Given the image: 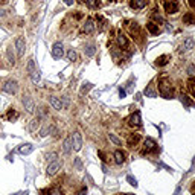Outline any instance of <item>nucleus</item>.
<instances>
[{"instance_id": "obj_47", "label": "nucleus", "mask_w": 195, "mask_h": 195, "mask_svg": "<svg viewBox=\"0 0 195 195\" xmlns=\"http://www.w3.org/2000/svg\"><path fill=\"white\" fill-rule=\"evenodd\" d=\"M3 15H5V11H3V9H0V17H3Z\"/></svg>"}, {"instance_id": "obj_43", "label": "nucleus", "mask_w": 195, "mask_h": 195, "mask_svg": "<svg viewBox=\"0 0 195 195\" xmlns=\"http://www.w3.org/2000/svg\"><path fill=\"white\" fill-rule=\"evenodd\" d=\"M119 95H120V98H125V95H127V92L120 88V90H119Z\"/></svg>"}, {"instance_id": "obj_25", "label": "nucleus", "mask_w": 195, "mask_h": 195, "mask_svg": "<svg viewBox=\"0 0 195 195\" xmlns=\"http://www.w3.org/2000/svg\"><path fill=\"white\" fill-rule=\"evenodd\" d=\"M130 32H131L133 35L139 37V35H140V31H139V25H137V23H131V26H130Z\"/></svg>"}, {"instance_id": "obj_15", "label": "nucleus", "mask_w": 195, "mask_h": 195, "mask_svg": "<svg viewBox=\"0 0 195 195\" xmlns=\"http://www.w3.org/2000/svg\"><path fill=\"white\" fill-rule=\"evenodd\" d=\"M49 104H50L55 110H63V104H61V101H60L58 98H55V96H49Z\"/></svg>"}, {"instance_id": "obj_9", "label": "nucleus", "mask_w": 195, "mask_h": 195, "mask_svg": "<svg viewBox=\"0 0 195 195\" xmlns=\"http://www.w3.org/2000/svg\"><path fill=\"white\" fill-rule=\"evenodd\" d=\"M60 168H61V163L57 162V160H53V162L47 166V175H55V174L58 172Z\"/></svg>"}, {"instance_id": "obj_17", "label": "nucleus", "mask_w": 195, "mask_h": 195, "mask_svg": "<svg viewBox=\"0 0 195 195\" xmlns=\"http://www.w3.org/2000/svg\"><path fill=\"white\" fill-rule=\"evenodd\" d=\"M195 41L194 38H191V37H188V38L183 41V44H181V50H191L192 47H194Z\"/></svg>"}, {"instance_id": "obj_16", "label": "nucleus", "mask_w": 195, "mask_h": 195, "mask_svg": "<svg viewBox=\"0 0 195 195\" xmlns=\"http://www.w3.org/2000/svg\"><path fill=\"white\" fill-rule=\"evenodd\" d=\"M130 6L133 9H143L146 6V0H131L130 2Z\"/></svg>"}, {"instance_id": "obj_48", "label": "nucleus", "mask_w": 195, "mask_h": 195, "mask_svg": "<svg viewBox=\"0 0 195 195\" xmlns=\"http://www.w3.org/2000/svg\"><path fill=\"white\" fill-rule=\"evenodd\" d=\"M17 195H28V192H25V194H23V192H20V194H17Z\"/></svg>"}, {"instance_id": "obj_42", "label": "nucleus", "mask_w": 195, "mask_h": 195, "mask_svg": "<svg viewBox=\"0 0 195 195\" xmlns=\"http://www.w3.org/2000/svg\"><path fill=\"white\" fill-rule=\"evenodd\" d=\"M180 192H181V186H177V189H175L174 195H180Z\"/></svg>"}, {"instance_id": "obj_38", "label": "nucleus", "mask_w": 195, "mask_h": 195, "mask_svg": "<svg viewBox=\"0 0 195 195\" xmlns=\"http://www.w3.org/2000/svg\"><path fill=\"white\" fill-rule=\"evenodd\" d=\"M55 158H57V153H50V154L47 156V160H49V162H53Z\"/></svg>"}, {"instance_id": "obj_37", "label": "nucleus", "mask_w": 195, "mask_h": 195, "mask_svg": "<svg viewBox=\"0 0 195 195\" xmlns=\"http://www.w3.org/2000/svg\"><path fill=\"white\" fill-rule=\"evenodd\" d=\"M188 73H189L191 76H194L195 75V67L194 66H189V67H188Z\"/></svg>"}, {"instance_id": "obj_7", "label": "nucleus", "mask_w": 195, "mask_h": 195, "mask_svg": "<svg viewBox=\"0 0 195 195\" xmlns=\"http://www.w3.org/2000/svg\"><path fill=\"white\" fill-rule=\"evenodd\" d=\"M15 49H17V55L23 57V53H25V38L23 37L15 38Z\"/></svg>"}, {"instance_id": "obj_24", "label": "nucleus", "mask_w": 195, "mask_h": 195, "mask_svg": "<svg viewBox=\"0 0 195 195\" xmlns=\"http://www.w3.org/2000/svg\"><path fill=\"white\" fill-rule=\"evenodd\" d=\"M168 60H169L168 55H162V57H158L156 60V64L160 66V67H162V66H166V64H168Z\"/></svg>"}, {"instance_id": "obj_10", "label": "nucleus", "mask_w": 195, "mask_h": 195, "mask_svg": "<svg viewBox=\"0 0 195 195\" xmlns=\"http://www.w3.org/2000/svg\"><path fill=\"white\" fill-rule=\"evenodd\" d=\"M143 153H150V151H154L156 150V142L151 139V137H148V139H145V142H143Z\"/></svg>"}, {"instance_id": "obj_35", "label": "nucleus", "mask_w": 195, "mask_h": 195, "mask_svg": "<svg viewBox=\"0 0 195 195\" xmlns=\"http://www.w3.org/2000/svg\"><path fill=\"white\" fill-rule=\"evenodd\" d=\"M181 102H183V104H185V105H186V107H189V105H191V104H192V102H191V101H189V99H188V96H185V95H183V96H181Z\"/></svg>"}, {"instance_id": "obj_3", "label": "nucleus", "mask_w": 195, "mask_h": 195, "mask_svg": "<svg viewBox=\"0 0 195 195\" xmlns=\"http://www.w3.org/2000/svg\"><path fill=\"white\" fill-rule=\"evenodd\" d=\"M52 57H53L55 60H60V58L64 57V47H63L61 43H55V44L52 46Z\"/></svg>"}, {"instance_id": "obj_20", "label": "nucleus", "mask_w": 195, "mask_h": 195, "mask_svg": "<svg viewBox=\"0 0 195 195\" xmlns=\"http://www.w3.org/2000/svg\"><path fill=\"white\" fill-rule=\"evenodd\" d=\"M115 162H116V165H122L123 162H125V154L122 153V151H115Z\"/></svg>"}, {"instance_id": "obj_31", "label": "nucleus", "mask_w": 195, "mask_h": 195, "mask_svg": "<svg viewBox=\"0 0 195 195\" xmlns=\"http://www.w3.org/2000/svg\"><path fill=\"white\" fill-rule=\"evenodd\" d=\"M6 117H8L9 120L17 119V117H18V113H17V111H14V110H9V111H8V115H6Z\"/></svg>"}, {"instance_id": "obj_19", "label": "nucleus", "mask_w": 195, "mask_h": 195, "mask_svg": "<svg viewBox=\"0 0 195 195\" xmlns=\"http://www.w3.org/2000/svg\"><path fill=\"white\" fill-rule=\"evenodd\" d=\"M63 151H64L66 154H69V153L72 151V137H67V139L64 140V143H63Z\"/></svg>"}, {"instance_id": "obj_8", "label": "nucleus", "mask_w": 195, "mask_h": 195, "mask_svg": "<svg viewBox=\"0 0 195 195\" xmlns=\"http://www.w3.org/2000/svg\"><path fill=\"white\" fill-rule=\"evenodd\" d=\"M128 122H130V125H131V127H140V125H142L140 113H139V111H136L134 115H131L130 119H128Z\"/></svg>"}, {"instance_id": "obj_29", "label": "nucleus", "mask_w": 195, "mask_h": 195, "mask_svg": "<svg viewBox=\"0 0 195 195\" xmlns=\"http://www.w3.org/2000/svg\"><path fill=\"white\" fill-rule=\"evenodd\" d=\"M67 58H69V61H75V60L78 58V55H76V52H75L73 49H70V50L67 52Z\"/></svg>"}, {"instance_id": "obj_13", "label": "nucleus", "mask_w": 195, "mask_h": 195, "mask_svg": "<svg viewBox=\"0 0 195 195\" xmlns=\"http://www.w3.org/2000/svg\"><path fill=\"white\" fill-rule=\"evenodd\" d=\"M139 140H140V134L134 133V134H130V136H128L127 143H128V146H134V145H137V143H139Z\"/></svg>"}, {"instance_id": "obj_12", "label": "nucleus", "mask_w": 195, "mask_h": 195, "mask_svg": "<svg viewBox=\"0 0 195 195\" xmlns=\"http://www.w3.org/2000/svg\"><path fill=\"white\" fill-rule=\"evenodd\" d=\"M34 151V146L31 145V143H23L20 148H18V153L21 154V156H28V154H31Z\"/></svg>"}, {"instance_id": "obj_50", "label": "nucleus", "mask_w": 195, "mask_h": 195, "mask_svg": "<svg viewBox=\"0 0 195 195\" xmlns=\"http://www.w3.org/2000/svg\"><path fill=\"white\" fill-rule=\"evenodd\" d=\"M125 195H133V194H125Z\"/></svg>"}, {"instance_id": "obj_11", "label": "nucleus", "mask_w": 195, "mask_h": 195, "mask_svg": "<svg viewBox=\"0 0 195 195\" xmlns=\"http://www.w3.org/2000/svg\"><path fill=\"white\" fill-rule=\"evenodd\" d=\"M82 31H84L85 34H92V32L95 31V21H93L92 18H87L85 23H84V26H82Z\"/></svg>"}, {"instance_id": "obj_49", "label": "nucleus", "mask_w": 195, "mask_h": 195, "mask_svg": "<svg viewBox=\"0 0 195 195\" xmlns=\"http://www.w3.org/2000/svg\"><path fill=\"white\" fill-rule=\"evenodd\" d=\"M192 95H194V96H195V90H192Z\"/></svg>"}, {"instance_id": "obj_46", "label": "nucleus", "mask_w": 195, "mask_h": 195, "mask_svg": "<svg viewBox=\"0 0 195 195\" xmlns=\"http://www.w3.org/2000/svg\"><path fill=\"white\" fill-rule=\"evenodd\" d=\"M78 195H87V189H82V191H81Z\"/></svg>"}, {"instance_id": "obj_2", "label": "nucleus", "mask_w": 195, "mask_h": 195, "mask_svg": "<svg viewBox=\"0 0 195 195\" xmlns=\"http://www.w3.org/2000/svg\"><path fill=\"white\" fill-rule=\"evenodd\" d=\"M2 88H3V92H5V93L14 95V93H17V88H18V82H17L15 79H8V81H5V82H3Z\"/></svg>"}, {"instance_id": "obj_41", "label": "nucleus", "mask_w": 195, "mask_h": 195, "mask_svg": "<svg viewBox=\"0 0 195 195\" xmlns=\"http://www.w3.org/2000/svg\"><path fill=\"white\" fill-rule=\"evenodd\" d=\"M49 195H61V192H60L58 189H53V191H50V192H49Z\"/></svg>"}, {"instance_id": "obj_21", "label": "nucleus", "mask_w": 195, "mask_h": 195, "mask_svg": "<svg viewBox=\"0 0 195 195\" xmlns=\"http://www.w3.org/2000/svg\"><path fill=\"white\" fill-rule=\"evenodd\" d=\"M183 21L186 23V25H195V14H185L183 15Z\"/></svg>"}, {"instance_id": "obj_4", "label": "nucleus", "mask_w": 195, "mask_h": 195, "mask_svg": "<svg viewBox=\"0 0 195 195\" xmlns=\"http://www.w3.org/2000/svg\"><path fill=\"white\" fill-rule=\"evenodd\" d=\"M72 146H73V150L75 151H79L81 148H82V136H81V133H73V136H72Z\"/></svg>"}, {"instance_id": "obj_33", "label": "nucleus", "mask_w": 195, "mask_h": 195, "mask_svg": "<svg viewBox=\"0 0 195 195\" xmlns=\"http://www.w3.org/2000/svg\"><path fill=\"white\" fill-rule=\"evenodd\" d=\"M31 79H32V82H34V84L40 82V73L37 72V70H35V72H34V73L31 75Z\"/></svg>"}, {"instance_id": "obj_6", "label": "nucleus", "mask_w": 195, "mask_h": 195, "mask_svg": "<svg viewBox=\"0 0 195 195\" xmlns=\"http://www.w3.org/2000/svg\"><path fill=\"white\" fill-rule=\"evenodd\" d=\"M165 9H166L168 14H175V12L178 11V3H177V0L166 2V3H165Z\"/></svg>"}, {"instance_id": "obj_1", "label": "nucleus", "mask_w": 195, "mask_h": 195, "mask_svg": "<svg viewBox=\"0 0 195 195\" xmlns=\"http://www.w3.org/2000/svg\"><path fill=\"white\" fill-rule=\"evenodd\" d=\"M158 92H160V95H162L163 98H166V99H169V98L172 96V87H171V84L168 82V79H160V82H158Z\"/></svg>"}, {"instance_id": "obj_27", "label": "nucleus", "mask_w": 195, "mask_h": 195, "mask_svg": "<svg viewBox=\"0 0 195 195\" xmlns=\"http://www.w3.org/2000/svg\"><path fill=\"white\" fill-rule=\"evenodd\" d=\"M108 139H110V140H111L115 145H117V146H120V145H122V140L117 137L116 134H111V133H110V134H108Z\"/></svg>"}, {"instance_id": "obj_32", "label": "nucleus", "mask_w": 195, "mask_h": 195, "mask_svg": "<svg viewBox=\"0 0 195 195\" xmlns=\"http://www.w3.org/2000/svg\"><path fill=\"white\" fill-rule=\"evenodd\" d=\"M146 96H150V98H156V92L151 88V87H148V88H145V92H143Z\"/></svg>"}, {"instance_id": "obj_40", "label": "nucleus", "mask_w": 195, "mask_h": 195, "mask_svg": "<svg viewBox=\"0 0 195 195\" xmlns=\"http://www.w3.org/2000/svg\"><path fill=\"white\" fill-rule=\"evenodd\" d=\"M75 166H76L78 169L82 168V163H81V160H79V158H75Z\"/></svg>"}, {"instance_id": "obj_36", "label": "nucleus", "mask_w": 195, "mask_h": 195, "mask_svg": "<svg viewBox=\"0 0 195 195\" xmlns=\"http://www.w3.org/2000/svg\"><path fill=\"white\" fill-rule=\"evenodd\" d=\"M8 60H9V63L14 66V63H15V61H14V55L11 53V49H8Z\"/></svg>"}, {"instance_id": "obj_39", "label": "nucleus", "mask_w": 195, "mask_h": 195, "mask_svg": "<svg viewBox=\"0 0 195 195\" xmlns=\"http://www.w3.org/2000/svg\"><path fill=\"white\" fill-rule=\"evenodd\" d=\"M47 131H49V128H47V127H44V128L41 130V134H40V136H41V137H44V136H47Z\"/></svg>"}, {"instance_id": "obj_45", "label": "nucleus", "mask_w": 195, "mask_h": 195, "mask_svg": "<svg viewBox=\"0 0 195 195\" xmlns=\"http://www.w3.org/2000/svg\"><path fill=\"white\" fill-rule=\"evenodd\" d=\"M189 5H191V6L195 9V0H189Z\"/></svg>"}, {"instance_id": "obj_14", "label": "nucleus", "mask_w": 195, "mask_h": 195, "mask_svg": "<svg viewBox=\"0 0 195 195\" xmlns=\"http://www.w3.org/2000/svg\"><path fill=\"white\" fill-rule=\"evenodd\" d=\"M116 41H117V44H119L120 47H123V49H127V47H128V40H127V37H125L122 32H117Z\"/></svg>"}, {"instance_id": "obj_18", "label": "nucleus", "mask_w": 195, "mask_h": 195, "mask_svg": "<svg viewBox=\"0 0 195 195\" xmlns=\"http://www.w3.org/2000/svg\"><path fill=\"white\" fill-rule=\"evenodd\" d=\"M146 29L153 34V35H157V34H160V29H158V26H157L156 23H153V21H150V23H146Z\"/></svg>"}, {"instance_id": "obj_28", "label": "nucleus", "mask_w": 195, "mask_h": 195, "mask_svg": "<svg viewBox=\"0 0 195 195\" xmlns=\"http://www.w3.org/2000/svg\"><path fill=\"white\" fill-rule=\"evenodd\" d=\"M93 88V84H90V82H84L82 84V88H81V95H85L88 90H92Z\"/></svg>"}, {"instance_id": "obj_34", "label": "nucleus", "mask_w": 195, "mask_h": 195, "mask_svg": "<svg viewBox=\"0 0 195 195\" xmlns=\"http://www.w3.org/2000/svg\"><path fill=\"white\" fill-rule=\"evenodd\" d=\"M127 180L130 181V185H131V186H134V188L137 186V180H136V178H133L131 175H128V177H127Z\"/></svg>"}, {"instance_id": "obj_23", "label": "nucleus", "mask_w": 195, "mask_h": 195, "mask_svg": "<svg viewBox=\"0 0 195 195\" xmlns=\"http://www.w3.org/2000/svg\"><path fill=\"white\" fill-rule=\"evenodd\" d=\"M26 72H28V75H32V73L35 72V61H34L32 58L28 61V66H26Z\"/></svg>"}, {"instance_id": "obj_26", "label": "nucleus", "mask_w": 195, "mask_h": 195, "mask_svg": "<svg viewBox=\"0 0 195 195\" xmlns=\"http://www.w3.org/2000/svg\"><path fill=\"white\" fill-rule=\"evenodd\" d=\"M38 125H40V119L38 117H35V119L31 120V123H29V130H31V131H35V130L38 128Z\"/></svg>"}, {"instance_id": "obj_5", "label": "nucleus", "mask_w": 195, "mask_h": 195, "mask_svg": "<svg viewBox=\"0 0 195 195\" xmlns=\"http://www.w3.org/2000/svg\"><path fill=\"white\" fill-rule=\"evenodd\" d=\"M23 105H25V110H26L28 113H34L35 104H34V101H32L31 96H25V98H23Z\"/></svg>"}, {"instance_id": "obj_44", "label": "nucleus", "mask_w": 195, "mask_h": 195, "mask_svg": "<svg viewBox=\"0 0 195 195\" xmlns=\"http://www.w3.org/2000/svg\"><path fill=\"white\" fill-rule=\"evenodd\" d=\"M64 3H66L67 6H70V5H73V0H64Z\"/></svg>"}, {"instance_id": "obj_30", "label": "nucleus", "mask_w": 195, "mask_h": 195, "mask_svg": "<svg viewBox=\"0 0 195 195\" xmlns=\"http://www.w3.org/2000/svg\"><path fill=\"white\" fill-rule=\"evenodd\" d=\"M88 8H98L99 6V0H85Z\"/></svg>"}, {"instance_id": "obj_22", "label": "nucleus", "mask_w": 195, "mask_h": 195, "mask_svg": "<svg viewBox=\"0 0 195 195\" xmlns=\"http://www.w3.org/2000/svg\"><path fill=\"white\" fill-rule=\"evenodd\" d=\"M95 52H96L95 44H87V46H85V49H84V53H85L87 57H93V55H95Z\"/></svg>"}]
</instances>
